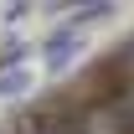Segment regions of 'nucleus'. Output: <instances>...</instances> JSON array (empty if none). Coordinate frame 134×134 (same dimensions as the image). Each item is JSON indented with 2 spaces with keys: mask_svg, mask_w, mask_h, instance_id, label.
Returning <instances> with one entry per match:
<instances>
[{
  "mask_svg": "<svg viewBox=\"0 0 134 134\" xmlns=\"http://www.w3.org/2000/svg\"><path fill=\"white\" fill-rule=\"evenodd\" d=\"M16 134H88L83 114H72V108H41V114L21 119Z\"/></svg>",
  "mask_w": 134,
  "mask_h": 134,
  "instance_id": "nucleus-1",
  "label": "nucleus"
}]
</instances>
